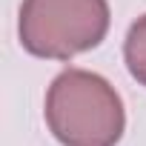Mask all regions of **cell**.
<instances>
[{"instance_id":"cell-1","label":"cell","mask_w":146,"mask_h":146,"mask_svg":"<svg viewBox=\"0 0 146 146\" xmlns=\"http://www.w3.org/2000/svg\"><path fill=\"white\" fill-rule=\"evenodd\" d=\"M43 117L60 146H117L126 109L117 89L98 72L69 66L46 89Z\"/></svg>"},{"instance_id":"cell-2","label":"cell","mask_w":146,"mask_h":146,"mask_svg":"<svg viewBox=\"0 0 146 146\" xmlns=\"http://www.w3.org/2000/svg\"><path fill=\"white\" fill-rule=\"evenodd\" d=\"M109 23V0H23L17 37L35 57L72 60L100 46Z\"/></svg>"},{"instance_id":"cell-3","label":"cell","mask_w":146,"mask_h":146,"mask_svg":"<svg viewBox=\"0 0 146 146\" xmlns=\"http://www.w3.org/2000/svg\"><path fill=\"white\" fill-rule=\"evenodd\" d=\"M123 60H126L129 75L140 86H146V15H140L129 26L126 40H123Z\"/></svg>"}]
</instances>
